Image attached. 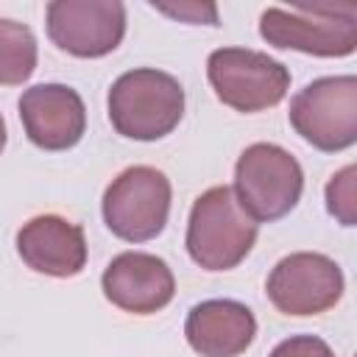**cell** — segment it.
Segmentation results:
<instances>
[{"instance_id": "obj_1", "label": "cell", "mask_w": 357, "mask_h": 357, "mask_svg": "<svg viewBox=\"0 0 357 357\" xmlns=\"http://www.w3.org/2000/svg\"><path fill=\"white\" fill-rule=\"evenodd\" d=\"M257 220L240 206L231 187H209L190 209L187 251L204 271L237 268L257 243Z\"/></svg>"}, {"instance_id": "obj_2", "label": "cell", "mask_w": 357, "mask_h": 357, "mask_svg": "<svg viewBox=\"0 0 357 357\" xmlns=\"http://www.w3.org/2000/svg\"><path fill=\"white\" fill-rule=\"evenodd\" d=\"M184 114L181 84L162 70L123 73L109 89V120L120 137L153 142L167 137Z\"/></svg>"}, {"instance_id": "obj_3", "label": "cell", "mask_w": 357, "mask_h": 357, "mask_svg": "<svg viewBox=\"0 0 357 357\" xmlns=\"http://www.w3.org/2000/svg\"><path fill=\"white\" fill-rule=\"evenodd\" d=\"M259 33L268 45L282 50H301L310 56H351L357 50V8L349 6H271L259 17Z\"/></svg>"}, {"instance_id": "obj_4", "label": "cell", "mask_w": 357, "mask_h": 357, "mask_svg": "<svg viewBox=\"0 0 357 357\" xmlns=\"http://www.w3.org/2000/svg\"><path fill=\"white\" fill-rule=\"evenodd\" d=\"M301 190V165L282 145L254 142L234 165V195L257 223L284 218L298 204Z\"/></svg>"}, {"instance_id": "obj_5", "label": "cell", "mask_w": 357, "mask_h": 357, "mask_svg": "<svg viewBox=\"0 0 357 357\" xmlns=\"http://www.w3.org/2000/svg\"><path fill=\"white\" fill-rule=\"evenodd\" d=\"M290 126L318 151L351 148L357 142V78L329 75L298 89L290 100Z\"/></svg>"}, {"instance_id": "obj_6", "label": "cell", "mask_w": 357, "mask_h": 357, "mask_svg": "<svg viewBox=\"0 0 357 357\" xmlns=\"http://www.w3.org/2000/svg\"><path fill=\"white\" fill-rule=\"evenodd\" d=\"M206 75L218 100L245 114L276 106L290 89V70L268 53L248 47L212 50Z\"/></svg>"}, {"instance_id": "obj_7", "label": "cell", "mask_w": 357, "mask_h": 357, "mask_svg": "<svg viewBox=\"0 0 357 357\" xmlns=\"http://www.w3.org/2000/svg\"><path fill=\"white\" fill-rule=\"evenodd\" d=\"M170 215V181L151 165L126 167L103 192V220L126 243L153 240Z\"/></svg>"}, {"instance_id": "obj_8", "label": "cell", "mask_w": 357, "mask_h": 357, "mask_svg": "<svg viewBox=\"0 0 357 357\" xmlns=\"http://www.w3.org/2000/svg\"><path fill=\"white\" fill-rule=\"evenodd\" d=\"M343 287L340 265L315 251L279 259L265 284L271 304L284 315H321L340 301Z\"/></svg>"}, {"instance_id": "obj_9", "label": "cell", "mask_w": 357, "mask_h": 357, "mask_svg": "<svg viewBox=\"0 0 357 357\" xmlns=\"http://www.w3.org/2000/svg\"><path fill=\"white\" fill-rule=\"evenodd\" d=\"M45 17L50 42L78 59L112 53L126 33V6L117 0H53Z\"/></svg>"}, {"instance_id": "obj_10", "label": "cell", "mask_w": 357, "mask_h": 357, "mask_svg": "<svg viewBox=\"0 0 357 357\" xmlns=\"http://www.w3.org/2000/svg\"><path fill=\"white\" fill-rule=\"evenodd\" d=\"M20 120L28 139L42 151H67L78 145L86 128L81 95L64 84H36L20 98Z\"/></svg>"}, {"instance_id": "obj_11", "label": "cell", "mask_w": 357, "mask_h": 357, "mask_svg": "<svg viewBox=\"0 0 357 357\" xmlns=\"http://www.w3.org/2000/svg\"><path fill=\"white\" fill-rule=\"evenodd\" d=\"M103 296L134 315L159 312L173 301L176 279L165 259L145 251H123L103 271Z\"/></svg>"}, {"instance_id": "obj_12", "label": "cell", "mask_w": 357, "mask_h": 357, "mask_svg": "<svg viewBox=\"0 0 357 357\" xmlns=\"http://www.w3.org/2000/svg\"><path fill=\"white\" fill-rule=\"evenodd\" d=\"M17 251L31 271L56 279L75 276L86 265L84 229L61 215L31 218L17 231Z\"/></svg>"}, {"instance_id": "obj_13", "label": "cell", "mask_w": 357, "mask_h": 357, "mask_svg": "<svg viewBox=\"0 0 357 357\" xmlns=\"http://www.w3.org/2000/svg\"><path fill=\"white\" fill-rule=\"evenodd\" d=\"M184 335L201 357H237L257 337L254 312L231 298H209L187 312Z\"/></svg>"}, {"instance_id": "obj_14", "label": "cell", "mask_w": 357, "mask_h": 357, "mask_svg": "<svg viewBox=\"0 0 357 357\" xmlns=\"http://www.w3.org/2000/svg\"><path fill=\"white\" fill-rule=\"evenodd\" d=\"M36 70V36L28 25L0 20V84L17 86Z\"/></svg>"}, {"instance_id": "obj_15", "label": "cell", "mask_w": 357, "mask_h": 357, "mask_svg": "<svg viewBox=\"0 0 357 357\" xmlns=\"http://www.w3.org/2000/svg\"><path fill=\"white\" fill-rule=\"evenodd\" d=\"M354 176L357 167L349 165L340 173H335L326 184V209L343 226H354Z\"/></svg>"}, {"instance_id": "obj_16", "label": "cell", "mask_w": 357, "mask_h": 357, "mask_svg": "<svg viewBox=\"0 0 357 357\" xmlns=\"http://www.w3.org/2000/svg\"><path fill=\"white\" fill-rule=\"evenodd\" d=\"M268 357H335L329 343L315 335H293L282 340Z\"/></svg>"}, {"instance_id": "obj_17", "label": "cell", "mask_w": 357, "mask_h": 357, "mask_svg": "<svg viewBox=\"0 0 357 357\" xmlns=\"http://www.w3.org/2000/svg\"><path fill=\"white\" fill-rule=\"evenodd\" d=\"M156 11L167 14V17H176V20H184V22H192V25H218V8L212 3H153Z\"/></svg>"}, {"instance_id": "obj_18", "label": "cell", "mask_w": 357, "mask_h": 357, "mask_svg": "<svg viewBox=\"0 0 357 357\" xmlns=\"http://www.w3.org/2000/svg\"><path fill=\"white\" fill-rule=\"evenodd\" d=\"M6 148V123H3V114H0V153Z\"/></svg>"}]
</instances>
